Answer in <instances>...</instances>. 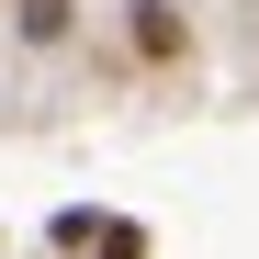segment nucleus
<instances>
[{"instance_id":"1","label":"nucleus","mask_w":259,"mask_h":259,"mask_svg":"<svg viewBox=\"0 0 259 259\" xmlns=\"http://www.w3.org/2000/svg\"><path fill=\"white\" fill-rule=\"evenodd\" d=\"M124 46H136V68H181V57H192L181 0H124Z\"/></svg>"},{"instance_id":"2","label":"nucleus","mask_w":259,"mask_h":259,"mask_svg":"<svg viewBox=\"0 0 259 259\" xmlns=\"http://www.w3.org/2000/svg\"><path fill=\"white\" fill-rule=\"evenodd\" d=\"M79 259H158V226H147V214H102Z\"/></svg>"},{"instance_id":"3","label":"nucleus","mask_w":259,"mask_h":259,"mask_svg":"<svg viewBox=\"0 0 259 259\" xmlns=\"http://www.w3.org/2000/svg\"><path fill=\"white\" fill-rule=\"evenodd\" d=\"M91 226H102V203H57V214H46V248L79 259V248H91Z\"/></svg>"}]
</instances>
